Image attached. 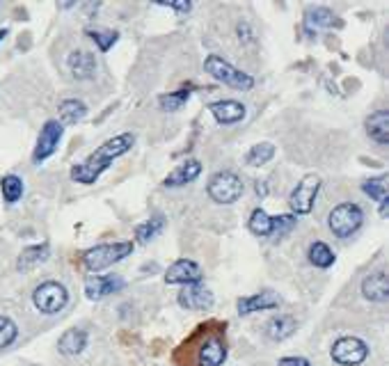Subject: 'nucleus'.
Returning a JSON list of instances; mask_svg holds the SVG:
<instances>
[{"instance_id":"obj_1","label":"nucleus","mask_w":389,"mask_h":366,"mask_svg":"<svg viewBox=\"0 0 389 366\" xmlns=\"http://www.w3.org/2000/svg\"><path fill=\"white\" fill-rule=\"evenodd\" d=\"M133 144H135L133 133H119L115 137H110V140H106L104 144H99L85 160L73 165L71 172H69L71 181L80 183V186H94V183L101 179V174L113 168V163L117 158H122V156L131 151Z\"/></svg>"},{"instance_id":"obj_2","label":"nucleus","mask_w":389,"mask_h":366,"mask_svg":"<svg viewBox=\"0 0 389 366\" xmlns=\"http://www.w3.org/2000/svg\"><path fill=\"white\" fill-rule=\"evenodd\" d=\"M204 71L211 73L213 78L222 85H227L231 89H238V92H249L254 87V78L249 76V73L240 71L238 67H234L231 62H227L225 58H220V55H206V60H204Z\"/></svg>"},{"instance_id":"obj_3","label":"nucleus","mask_w":389,"mask_h":366,"mask_svg":"<svg viewBox=\"0 0 389 366\" xmlns=\"http://www.w3.org/2000/svg\"><path fill=\"white\" fill-rule=\"evenodd\" d=\"M133 252V243L131 241H119V243H106V245H97L82 254V263L89 272H99L106 270L110 265H115L119 261H124L128 254Z\"/></svg>"},{"instance_id":"obj_4","label":"nucleus","mask_w":389,"mask_h":366,"mask_svg":"<svg viewBox=\"0 0 389 366\" xmlns=\"http://www.w3.org/2000/svg\"><path fill=\"white\" fill-rule=\"evenodd\" d=\"M243 181H240V177L236 172L231 170H222V172H216L213 177L209 179L206 183V192L209 197L216 201V204H234V201L240 199V195H243Z\"/></svg>"},{"instance_id":"obj_5","label":"nucleus","mask_w":389,"mask_h":366,"mask_svg":"<svg viewBox=\"0 0 389 366\" xmlns=\"http://www.w3.org/2000/svg\"><path fill=\"white\" fill-rule=\"evenodd\" d=\"M364 222V210L359 208L355 201H344L330 210L328 215V227L337 238H348L353 236Z\"/></svg>"},{"instance_id":"obj_6","label":"nucleus","mask_w":389,"mask_h":366,"mask_svg":"<svg viewBox=\"0 0 389 366\" xmlns=\"http://www.w3.org/2000/svg\"><path fill=\"white\" fill-rule=\"evenodd\" d=\"M67 302H69L67 286L60 282H55V279L42 282L39 286L32 291V305L46 316L60 314V311L67 307Z\"/></svg>"},{"instance_id":"obj_7","label":"nucleus","mask_w":389,"mask_h":366,"mask_svg":"<svg viewBox=\"0 0 389 366\" xmlns=\"http://www.w3.org/2000/svg\"><path fill=\"white\" fill-rule=\"evenodd\" d=\"M321 188V179L316 174H304V177L295 183V188L289 195V206L295 215H309L314 210V201H316Z\"/></svg>"},{"instance_id":"obj_8","label":"nucleus","mask_w":389,"mask_h":366,"mask_svg":"<svg viewBox=\"0 0 389 366\" xmlns=\"http://www.w3.org/2000/svg\"><path fill=\"white\" fill-rule=\"evenodd\" d=\"M330 355L339 366H359L369 357V346L357 336H341L332 343Z\"/></svg>"},{"instance_id":"obj_9","label":"nucleus","mask_w":389,"mask_h":366,"mask_svg":"<svg viewBox=\"0 0 389 366\" xmlns=\"http://www.w3.org/2000/svg\"><path fill=\"white\" fill-rule=\"evenodd\" d=\"M62 135H64V126L58 122V119H49V122L42 126L39 137H37V144H35V151H32V163L39 165L46 158H51V156L58 151Z\"/></svg>"},{"instance_id":"obj_10","label":"nucleus","mask_w":389,"mask_h":366,"mask_svg":"<svg viewBox=\"0 0 389 366\" xmlns=\"http://www.w3.org/2000/svg\"><path fill=\"white\" fill-rule=\"evenodd\" d=\"M209 113L216 117V122L222 126H231V124H238L243 122L245 115H247V108L240 103V101L234 99H222V101H213L209 106Z\"/></svg>"},{"instance_id":"obj_11","label":"nucleus","mask_w":389,"mask_h":366,"mask_svg":"<svg viewBox=\"0 0 389 366\" xmlns=\"http://www.w3.org/2000/svg\"><path fill=\"white\" fill-rule=\"evenodd\" d=\"M122 289H124V279L119 274H97V277H89L85 282V296L94 302L113 296V293Z\"/></svg>"},{"instance_id":"obj_12","label":"nucleus","mask_w":389,"mask_h":366,"mask_svg":"<svg viewBox=\"0 0 389 366\" xmlns=\"http://www.w3.org/2000/svg\"><path fill=\"white\" fill-rule=\"evenodd\" d=\"M199 279H202V268L190 259L174 261L168 268V272H165V282L179 284V286H192V284H199Z\"/></svg>"},{"instance_id":"obj_13","label":"nucleus","mask_w":389,"mask_h":366,"mask_svg":"<svg viewBox=\"0 0 389 366\" xmlns=\"http://www.w3.org/2000/svg\"><path fill=\"white\" fill-rule=\"evenodd\" d=\"M227 360V346L218 334H211L202 341L197 351V366H222Z\"/></svg>"},{"instance_id":"obj_14","label":"nucleus","mask_w":389,"mask_h":366,"mask_svg":"<svg viewBox=\"0 0 389 366\" xmlns=\"http://www.w3.org/2000/svg\"><path fill=\"white\" fill-rule=\"evenodd\" d=\"M179 305L183 309H192V311H199V309H211L216 298L213 293L202 286V284H192V286H183V291L179 293Z\"/></svg>"},{"instance_id":"obj_15","label":"nucleus","mask_w":389,"mask_h":366,"mask_svg":"<svg viewBox=\"0 0 389 366\" xmlns=\"http://www.w3.org/2000/svg\"><path fill=\"white\" fill-rule=\"evenodd\" d=\"M199 174H202V163L197 158H188V160L179 163L177 168L165 177L163 183H165V188H183L197 179Z\"/></svg>"},{"instance_id":"obj_16","label":"nucleus","mask_w":389,"mask_h":366,"mask_svg":"<svg viewBox=\"0 0 389 366\" xmlns=\"http://www.w3.org/2000/svg\"><path fill=\"white\" fill-rule=\"evenodd\" d=\"M362 296L369 302H376V305H383L389 298V279L385 270H376L371 274H366L362 279Z\"/></svg>"},{"instance_id":"obj_17","label":"nucleus","mask_w":389,"mask_h":366,"mask_svg":"<svg viewBox=\"0 0 389 366\" xmlns=\"http://www.w3.org/2000/svg\"><path fill=\"white\" fill-rule=\"evenodd\" d=\"M236 307H238L240 316H249V314H254V311H266V309L280 307V296L273 291H259V293H254V296L240 298Z\"/></svg>"},{"instance_id":"obj_18","label":"nucleus","mask_w":389,"mask_h":366,"mask_svg":"<svg viewBox=\"0 0 389 366\" xmlns=\"http://www.w3.org/2000/svg\"><path fill=\"white\" fill-rule=\"evenodd\" d=\"M69 71L76 80H89L97 73V58L92 51H73L69 55Z\"/></svg>"},{"instance_id":"obj_19","label":"nucleus","mask_w":389,"mask_h":366,"mask_svg":"<svg viewBox=\"0 0 389 366\" xmlns=\"http://www.w3.org/2000/svg\"><path fill=\"white\" fill-rule=\"evenodd\" d=\"M364 128H366V135L371 137L376 144H383V146L389 144V113L385 108L369 115L364 122Z\"/></svg>"},{"instance_id":"obj_20","label":"nucleus","mask_w":389,"mask_h":366,"mask_svg":"<svg viewBox=\"0 0 389 366\" xmlns=\"http://www.w3.org/2000/svg\"><path fill=\"white\" fill-rule=\"evenodd\" d=\"M51 256V245L49 243H39V245H30L18 254L16 259V270L18 272H27V270H35L37 265H42L46 259Z\"/></svg>"},{"instance_id":"obj_21","label":"nucleus","mask_w":389,"mask_h":366,"mask_svg":"<svg viewBox=\"0 0 389 366\" xmlns=\"http://www.w3.org/2000/svg\"><path fill=\"white\" fill-rule=\"evenodd\" d=\"M85 346H87V332H85V329H82V327H71V329H67V332L60 336L58 351L64 357H76V355H80L82 351H85Z\"/></svg>"},{"instance_id":"obj_22","label":"nucleus","mask_w":389,"mask_h":366,"mask_svg":"<svg viewBox=\"0 0 389 366\" xmlns=\"http://www.w3.org/2000/svg\"><path fill=\"white\" fill-rule=\"evenodd\" d=\"M295 327H298V323H295L293 316L280 314V316L268 320L266 334H268V339H273V341H284V339H289L295 332Z\"/></svg>"},{"instance_id":"obj_23","label":"nucleus","mask_w":389,"mask_h":366,"mask_svg":"<svg viewBox=\"0 0 389 366\" xmlns=\"http://www.w3.org/2000/svg\"><path fill=\"white\" fill-rule=\"evenodd\" d=\"M58 115H60V124L64 126H73V124H78L85 119L87 115V106L82 103V101L78 99H64L60 108H58Z\"/></svg>"},{"instance_id":"obj_24","label":"nucleus","mask_w":389,"mask_h":366,"mask_svg":"<svg viewBox=\"0 0 389 366\" xmlns=\"http://www.w3.org/2000/svg\"><path fill=\"white\" fill-rule=\"evenodd\" d=\"M304 23L309 27H344V21L328 7H314L304 16Z\"/></svg>"},{"instance_id":"obj_25","label":"nucleus","mask_w":389,"mask_h":366,"mask_svg":"<svg viewBox=\"0 0 389 366\" xmlns=\"http://www.w3.org/2000/svg\"><path fill=\"white\" fill-rule=\"evenodd\" d=\"M190 94H192V85L188 82V85H183V87L174 89V92H168V94H161L159 106H161V110H165V113H177V110H181L183 106H186V101L190 99Z\"/></svg>"},{"instance_id":"obj_26","label":"nucleus","mask_w":389,"mask_h":366,"mask_svg":"<svg viewBox=\"0 0 389 366\" xmlns=\"http://www.w3.org/2000/svg\"><path fill=\"white\" fill-rule=\"evenodd\" d=\"M307 259H309V263H311V265H316V268L326 270V268H330V265H335L337 254L330 250V245H328V243L316 241V243H311V245H309V250H307Z\"/></svg>"},{"instance_id":"obj_27","label":"nucleus","mask_w":389,"mask_h":366,"mask_svg":"<svg viewBox=\"0 0 389 366\" xmlns=\"http://www.w3.org/2000/svg\"><path fill=\"white\" fill-rule=\"evenodd\" d=\"M0 192H3L5 204H16L25 192L23 179L18 177V174H5V177L0 179Z\"/></svg>"},{"instance_id":"obj_28","label":"nucleus","mask_w":389,"mask_h":366,"mask_svg":"<svg viewBox=\"0 0 389 366\" xmlns=\"http://www.w3.org/2000/svg\"><path fill=\"white\" fill-rule=\"evenodd\" d=\"M165 225H168V220H165V215H152L147 222H142V225H137L135 227V236H137V241L140 243H149V241H154L156 236H159L163 229H165Z\"/></svg>"},{"instance_id":"obj_29","label":"nucleus","mask_w":389,"mask_h":366,"mask_svg":"<svg viewBox=\"0 0 389 366\" xmlns=\"http://www.w3.org/2000/svg\"><path fill=\"white\" fill-rule=\"evenodd\" d=\"M385 181H387L385 177H373V179H366L362 183V190L366 192V195L381 204V215H387V186H385Z\"/></svg>"},{"instance_id":"obj_30","label":"nucleus","mask_w":389,"mask_h":366,"mask_svg":"<svg viewBox=\"0 0 389 366\" xmlns=\"http://www.w3.org/2000/svg\"><path fill=\"white\" fill-rule=\"evenodd\" d=\"M275 153H277L275 144H271V142H259V144H254L252 149L245 153V163L252 165V168H261V165L271 163L275 158Z\"/></svg>"},{"instance_id":"obj_31","label":"nucleus","mask_w":389,"mask_h":366,"mask_svg":"<svg viewBox=\"0 0 389 366\" xmlns=\"http://www.w3.org/2000/svg\"><path fill=\"white\" fill-rule=\"evenodd\" d=\"M271 227H273V215H268L264 208H254L247 220L249 232L254 236H271Z\"/></svg>"},{"instance_id":"obj_32","label":"nucleus","mask_w":389,"mask_h":366,"mask_svg":"<svg viewBox=\"0 0 389 366\" xmlns=\"http://www.w3.org/2000/svg\"><path fill=\"white\" fill-rule=\"evenodd\" d=\"M85 34L99 46L101 53L110 51V49H113V46L117 44V39H119V34H117L115 30H85Z\"/></svg>"},{"instance_id":"obj_33","label":"nucleus","mask_w":389,"mask_h":366,"mask_svg":"<svg viewBox=\"0 0 389 366\" xmlns=\"http://www.w3.org/2000/svg\"><path fill=\"white\" fill-rule=\"evenodd\" d=\"M16 336H18V327L14 320L7 316H0V348L12 346L16 341Z\"/></svg>"},{"instance_id":"obj_34","label":"nucleus","mask_w":389,"mask_h":366,"mask_svg":"<svg viewBox=\"0 0 389 366\" xmlns=\"http://www.w3.org/2000/svg\"><path fill=\"white\" fill-rule=\"evenodd\" d=\"M298 222V217L295 215H277L273 217V227H271V236H284L289 234L291 229Z\"/></svg>"},{"instance_id":"obj_35","label":"nucleus","mask_w":389,"mask_h":366,"mask_svg":"<svg viewBox=\"0 0 389 366\" xmlns=\"http://www.w3.org/2000/svg\"><path fill=\"white\" fill-rule=\"evenodd\" d=\"M159 5L174 9V12H179V16L190 14V9H192V3H186V0H170V3H159Z\"/></svg>"},{"instance_id":"obj_36","label":"nucleus","mask_w":389,"mask_h":366,"mask_svg":"<svg viewBox=\"0 0 389 366\" xmlns=\"http://www.w3.org/2000/svg\"><path fill=\"white\" fill-rule=\"evenodd\" d=\"M277 366H311V362L304 360V357H282Z\"/></svg>"},{"instance_id":"obj_37","label":"nucleus","mask_w":389,"mask_h":366,"mask_svg":"<svg viewBox=\"0 0 389 366\" xmlns=\"http://www.w3.org/2000/svg\"><path fill=\"white\" fill-rule=\"evenodd\" d=\"M7 34H9V30H7V27H3V30H0V42H3Z\"/></svg>"}]
</instances>
